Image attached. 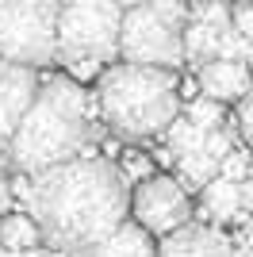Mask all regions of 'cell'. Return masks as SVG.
Masks as SVG:
<instances>
[{
  "mask_svg": "<svg viewBox=\"0 0 253 257\" xmlns=\"http://www.w3.org/2000/svg\"><path fill=\"white\" fill-rule=\"evenodd\" d=\"M184 119H188L196 131H203V135H215V131H222L230 119H226V107L222 104H215V100H192L188 104V111H184Z\"/></svg>",
  "mask_w": 253,
  "mask_h": 257,
  "instance_id": "2e32d148",
  "label": "cell"
},
{
  "mask_svg": "<svg viewBox=\"0 0 253 257\" xmlns=\"http://www.w3.org/2000/svg\"><path fill=\"white\" fill-rule=\"evenodd\" d=\"M165 139H169V146H165V150L173 154V165H177L180 158H188V154L203 150L207 135H203V131H196V127H192V123H188L184 115H177V119H173V127L165 131Z\"/></svg>",
  "mask_w": 253,
  "mask_h": 257,
  "instance_id": "9a60e30c",
  "label": "cell"
},
{
  "mask_svg": "<svg viewBox=\"0 0 253 257\" xmlns=\"http://www.w3.org/2000/svg\"><path fill=\"white\" fill-rule=\"evenodd\" d=\"M249 165H253V154L242 150V146H234V150L222 158L219 177H222V181H230V184H242V181H249Z\"/></svg>",
  "mask_w": 253,
  "mask_h": 257,
  "instance_id": "e0dca14e",
  "label": "cell"
},
{
  "mask_svg": "<svg viewBox=\"0 0 253 257\" xmlns=\"http://www.w3.org/2000/svg\"><path fill=\"white\" fill-rule=\"evenodd\" d=\"M242 211L253 215V181H242Z\"/></svg>",
  "mask_w": 253,
  "mask_h": 257,
  "instance_id": "44dd1931",
  "label": "cell"
},
{
  "mask_svg": "<svg viewBox=\"0 0 253 257\" xmlns=\"http://www.w3.org/2000/svg\"><path fill=\"white\" fill-rule=\"evenodd\" d=\"M131 215L146 234H177L180 226L192 223V200L188 188L177 177H150L131 196Z\"/></svg>",
  "mask_w": 253,
  "mask_h": 257,
  "instance_id": "52a82bcc",
  "label": "cell"
},
{
  "mask_svg": "<svg viewBox=\"0 0 253 257\" xmlns=\"http://www.w3.org/2000/svg\"><path fill=\"white\" fill-rule=\"evenodd\" d=\"M249 181H253V165H249Z\"/></svg>",
  "mask_w": 253,
  "mask_h": 257,
  "instance_id": "4316f807",
  "label": "cell"
},
{
  "mask_svg": "<svg viewBox=\"0 0 253 257\" xmlns=\"http://www.w3.org/2000/svg\"><path fill=\"white\" fill-rule=\"evenodd\" d=\"M184 27L188 8L177 0H150L123 8V31H119V54L126 65L146 69H169L177 73L184 58Z\"/></svg>",
  "mask_w": 253,
  "mask_h": 257,
  "instance_id": "5b68a950",
  "label": "cell"
},
{
  "mask_svg": "<svg viewBox=\"0 0 253 257\" xmlns=\"http://www.w3.org/2000/svg\"><path fill=\"white\" fill-rule=\"evenodd\" d=\"M119 169H123L126 181H135V184H142V181H150V177H154V165H150L146 154H126Z\"/></svg>",
  "mask_w": 253,
  "mask_h": 257,
  "instance_id": "ac0fdd59",
  "label": "cell"
},
{
  "mask_svg": "<svg viewBox=\"0 0 253 257\" xmlns=\"http://www.w3.org/2000/svg\"><path fill=\"white\" fill-rule=\"evenodd\" d=\"M200 92L203 100L215 104H230V100L242 104L253 92V69L242 62H207L200 69Z\"/></svg>",
  "mask_w": 253,
  "mask_h": 257,
  "instance_id": "8fae6325",
  "label": "cell"
},
{
  "mask_svg": "<svg viewBox=\"0 0 253 257\" xmlns=\"http://www.w3.org/2000/svg\"><path fill=\"white\" fill-rule=\"evenodd\" d=\"M42 246V234L35 219L27 211H12L4 215V230H0V249H12V253H31Z\"/></svg>",
  "mask_w": 253,
  "mask_h": 257,
  "instance_id": "5bb4252c",
  "label": "cell"
},
{
  "mask_svg": "<svg viewBox=\"0 0 253 257\" xmlns=\"http://www.w3.org/2000/svg\"><path fill=\"white\" fill-rule=\"evenodd\" d=\"M230 27L238 35H245V39H253V4H238V8H230Z\"/></svg>",
  "mask_w": 253,
  "mask_h": 257,
  "instance_id": "ffe728a7",
  "label": "cell"
},
{
  "mask_svg": "<svg viewBox=\"0 0 253 257\" xmlns=\"http://www.w3.org/2000/svg\"><path fill=\"white\" fill-rule=\"evenodd\" d=\"M245 65L253 69V39H249V54H245Z\"/></svg>",
  "mask_w": 253,
  "mask_h": 257,
  "instance_id": "484cf974",
  "label": "cell"
},
{
  "mask_svg": "<svg viewBox=\"0 0 253 257\" xmlns=\"http://www.w3.org/2000/svg\"><path fill=\"white\" fill-rule=\"evenodd\" d=\"M73 257H158V246L150 242V234L138 223H123L111 238L96 242V246L81 249Z\"/></svg>",
  "mask_w": 253,
  "mask_h": 257,
  "instance_id": "7c38bea8",
  "label": "cell"
},
{
  "mask_svg": "<svg viewBox=\"0 0 253 257\" xmlns=\"http://www.w3.org/2000/svg\"><path fill=\"white\" fill-rule=\"evenodd\" d=\"M234 127H238V135H242L245 142L253 146V92L238 104V115H234Z\"/></svg>",
  "mask_w": 253,
  "mask_h": 257,
  "instance_id": "d6986e66",
  "label": "cell"
},
{
  "mask_svg": "<svg viewBox=\"0 0 253 257\" xmlns=\"http://www.w3.org/2000/svg\"><path fill=\"white\" fill-rule=\"evenodd\" d=\"M158 257H234V242L211 223H188L161 238Z\"/></svg>",
  "mask_w": 253,
  "mask_h": 257,
  "instance_id": "30bf717a",
  "label": "cell"
},
{
  "mask_svg": "<svg viewBox=\"0 0 253 257\" xmlns=\"http://www.w3.org/2000/svg\"><path fill=\"white\" fill-rule=\"evenodd\" d=\"M0 230H4V219H0Z\"/></svg>",
  "mask_w": 253,
  "mask_h": 257,
  "instance_id": "83f0119b",
  "label": "cell"
},
{
  "mask_svg": "<svg viewBox=\"0 0 253 257\" xmlns=\"http://www.w3.org/2000/svg\"><path fill=\"white\" fill-rule=\"evenodd\" d=\"M4 184H12V161H8V154H0V188Z\"/></svg>",
  "mask_w": 253,
  "mask_h": 257,
  "instance_id": "7402d4cb",
  "label": "cell"
},
{
  "mask_svg": "<svg viewBox=\"0 0 253 257\" xmlns=\"http://www.w3.org/2000/svg\"><path fill=\"white\" fill-rule=\"evenodd\" d=\"M200 196H203V211H207L211 226L215 223H238V226L249 223V215L242 211V184H230L222 177H215Z\"/></svg>",
  "mask_w": 253,
  "mask_h": 257,
  "instance_id": "4fadbf2b",
  "label": "cell"
},
{
  "mask_svg": "<svg viewBox=\"0 0 253 257\" xmlns=\"http://www.w3.org/2000/svg\"><path fill=\"white\" fill-rule=\"evenodd\" d=\"M100 139H104V119L96 96H88L73 77H50L42 81L39 96L12 139L8 161L23 177H39L65 161L92 158L88 150H96Z\"/></svg>",
  "mask_w": 253,
  "mask_h": 257,
  "instance_id": "7a4b0ae2",
  "label": "cell"
},
{
  "mask_svg": "<svg viewBox=\"0 0 253 257\" xmlns=\"http://www.w3.org/2000/svg\"><path fill=\"white\" fill-rule=\"evenodd\" d=\"M12 196L23 200V211L35 219L42 246L73 257L81 249L104 242L131 215V181L119 161L77 158L39 177H12Z\"/></svg>",
  "mask_w": 253,
  "mask_h": 257,
  "instance_id": "6da1fadb",
  "label": "cell"
},
{
  "mask_svg": "<svg viewBox=\"0 0 253 257\" xmlns=\"http://www.w3.org/2000/svg\"><path fill=\"white\" fill-rule=\"evenodd\" d=\"M123 31V4L115 0H69L58 12V62L73 81L111 69Z\"/></svg>",
  "mask_w": 253,
  "mask_h": 257,
  "instance_id": "277c9868",
  "label": "cell"
},
{
  "mask_svg": "<svg viewBox=\"0 0 253 257\" xmlns=\"http://www.w3.org/2000/svg\"><path fill=\"white\" fill-rule=\"evenodd\" d=\"M39 88L42 81L35 77V69H23V65H12L0 58V154H8L27 107L39 96Z\"/></svg>",
  "mask_w": 253,
  "mask_h": 257,
  "instance_id": "ba28073f",
  "label": "cell"
},
{
  "mask_svg": "<svg viewBox=\"0 0 253 257\" xmlns=\"http://www.w3.org/2000/svg\"><path fill=\"white\" fill-rule=\"evenodd\" d=\"M58 0H0V58L39 69L58 58Z\"/></svg>",
  "mask_w": 253,
  "mask_h": 257,
  "instance_id": "8992f818",
  "label": "cell"
},
{
  "mask_svg": "<svg viewBox=\"0 0 253 257\" xmlns=\"http://www.w3.org/2000/svg\"><path fill=\"white\" fill-rule=\"evenodd\" d=\"M234 257H253V249H242V246H234Z\"/></svg>",
  "mask_w": 253,
  "mask_h": 257,
  "instance_id": "d4e9b609",
  "label": "cell"
},
{
  "mask_svg": "<svg viewBox=\"0 0 253 257\" xmlns=\"http://www.w3.org/2000/svg\"><path fill=\"white\" fill-rule=\"evenodd\" d=\"M96 107L111 135L142 142L165 135L180 107V77L146 65H111L96 81Z\"/></svg>",
  "mask_w": 253,
  "mask_h": 257,
  "instance_id": "3957f363",
  "label": "cell"
},
{
  "mask_svg": "<svg viewBox=\"0 0 253 257\" xmlns=\"http://www.w3.org/2000/svg\"><path fill=\"white\" fill-rule=\"evenodd\" d=\"M238 246H242V249H253V219L242 226V234H238Z\"/></svg>",
  "mask_w": 253,
  "mask_h": 257,
  "instance_id": "603a6c76",
  "label": "cell"
},
{
  "mask_svg": "<svg viewBox=\"0 0 253 257\" xmlns=\"http://www.w3.org/2000/svg\"><path fill=\"white\" fill-rule=\"evenodd\" d=\"M230 31V8L203 0L196 8H188V27H184V58L192 65H207L219 58V43L222 35Z\"/></svg>",
  "mask_w": 253,
  "mask_h": 257,
  "instance_id": "9c48e42d",
  "label": "cell"
},
{
  "mask_svg": "<svg viewBox=\"0 0 253 257\" xmlns=\"http://www.w3.org/2000/svg\"><path fill=\"white\" fill-rule=\"evenodd\" d=\"M0 257H46L42 249H31V253H12V249H0Z\"/></svg>",
  "mask_w": 253,
  "mask_h": 257,
  "instance_id": "cb8c5ba5",
  "label": "cell"
}]
</instances>
